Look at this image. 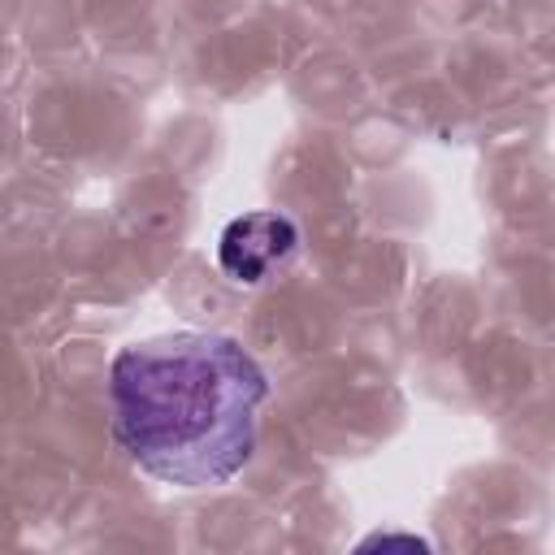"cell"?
<instances>
[{"mask_svg": "<svg viewBox=\"0 0 555 555\" xmlns=\"http://www.w3.org/2000/svg\"><path fill=\"white\" fill-rule=\"evenodd\" d=\"M373 546H416V551H429V542L421 533H399V529H382V533H369L360 542V551H373Z\"/></svg>", "mask_w": 555, "mask_h": 555, "instance_id": "obj_3", "label": "cell"}, {"mask_svg": "<svg viewBox=\"0 0 555 555\" xmlns=\"http://www.w3.org/2000/svg\"><path fill=\"white\" fill-rule=\"evenodd\" d=\"M295 247H299L295 217H286L278 208L243 212L217 238V269L234 286H260L273 269H282L295 256Z\"/></svg>", "mask_w": 555, "mask_h": 555, "instance_id": "obj_2", "label": "cell"}, {"mask_svg": "<svg viewBox=\"0 0 555 555\" xmlns=\"http://www.w3.org/2000/svg\"><path fill=\"white\" fill-rule=\"evenodd\" d=\"M269 377L256 356L212 330H173L130 343L108 364L117 447L178 490L225 486L256 447Z\"/></svg>", "mask_w": 555, "mask_h": 555, "instance_id": "obj_1", "label": "cell"}]
</instances>
